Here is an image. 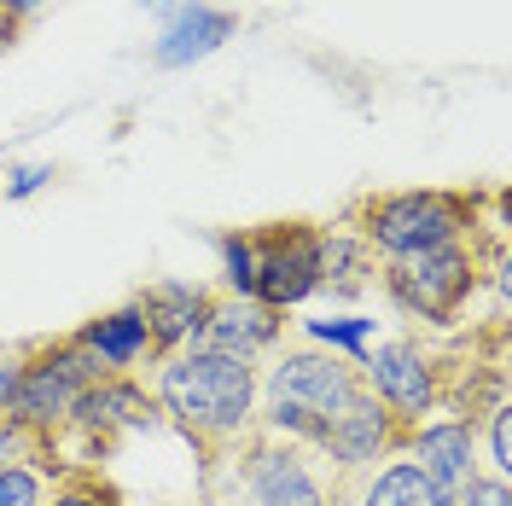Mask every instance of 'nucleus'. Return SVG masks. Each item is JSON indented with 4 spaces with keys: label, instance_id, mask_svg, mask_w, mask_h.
Masks as SVG:
<instances>
[{
    "label": "nucleus",
    "instance_id": "nucleus-21",
    "mask_svg": "<svg viewBox=\"0 0 512 506\" xmlns=\"http://www.w3.org/2000/svg\"><path fill=\"white\" fill-rule=\"evenodd\" d=\"M41 506H123V495H117L99 472H88V466H64Z\"/></svg>",
    "mask_w": 512,
    "mask_h": 506
},
{
    "label": "nucleus",
    "instance_id": "nucleus-9",
    "mask_svg": "<svg viewBox=\"0 0 512 506\" xmlns=\"http://www.w3.org/2000/svg\"><path fill=\"white\" fill-rule=\"evenodd\" d=\"M152 425H163V419H158V408H152L146 373H105V379H94L88 396L76 402L70 431L53 443V454H64V448L76 443L82 460H94V454L117 448L123 437H134V431H152ZM82 460H76V466H82Z\"/></svg>",
    "mask_w": 512,
    "mask_h": 506
},
{
    "label": "nucleus",
    "instance_id": "nucleus-18",
    "mask_svg": "<svg viewBox=\"0 0 512 506\" xmlns=\"http://www.w3.org/2000/svg\"><path fill=\"white\" fill-rule=\"evenodd\" d=\"M373 338H384L373 315H320V320H303V344L326 349V355H344L350 367H361V355L373 349Z\"/></svg>",
    "mask_w": 512,
    "mask_h": 506
},
{
    "label": "nucleus",
    "instance_id": "nucleus-19",
    "mask_svg": "<svg viewBox=\"0 0 512 506\" xmlns=\"http://www.w3.org/2000/svg\"><path fill=\"white\" fill-rule=\"evenodd\" d=\"M216 291L227 297H251L256 291V239L251 227H227L216 239Z\"/></svg>",
    "mask_w": 512,
    "mask_h": 506
},
{
    "label": "nucleus",
    "instance_id": "nucleus-24",
    "mask_svg": "<svg viewBox=\"0 0 512 506\" xmlns=\"http://www.w3.org/2000/svg\"><path fill=\"white\" fill-rule=\"evenodd\" d=\"M454 506H512V477L478 472V477H472V489H466Z\"/></svg>",
    "mask_w": 512,
    "mask_h": 506
},
{
    "label": "nucleus",
    "instance_id": "nucleus-3",
    "mask_svg": "<svg viewBox=\"0 0 512 506\" xmlns=\"http://www.w3.org/2000/svg\"><path fill=\"white\" fill-rule=\"evenodd\" d=\"M361 396V373L344 355H326L315 344H280L262 361L256 384V431L315 448V437Z\"/></svg>",
    "mask_w": 512,
    "mask_h": 506
},
{
    "label": "nucleus",
    "instance_id": "nucleus-28",
    "mask_svg": "<svg viewBox=\"0 0 512 506\" xmlns=\"http://www.w3.org/2000/svg\"><path fill=\"white\" fill-rule=\"evenodd\" d=\"M140 6H152V12H169V6H175V0H140Z\"/></svg>",
    "mask_w": 512,
    "mask_h": 506
},
{
    "label": "nucleus",
    "instance_id": "nucleus-26",
    "mask_svg": "<svg viewBox=\"0 0 512 506\" xmlns=\"http://www.w3.org/2000/svg\"><path fill=\"white\" fill-rule=\"evenodd\" d=\"M41 6H47V0H0V12H12V18H18V24H24V18H30V12H41Z\"/></svg>",
    "mask_w": 512,
    "mask_h": 506
},
{
    "label": "nucleus",
    "instance_id": "nucleus-11",
    "mask_svg": "<svg viewBox=\"0 0 512 506\" xmlns=\"http://www.w3.org/2000/svg\"><path fill=\"white\" fill-rule=\"evenodd\" d=\"M402 437H408V425H402L396 413H384L379 402L361 390L350 408L315 437V460L332 472V483H350V477L373 472L379 460L402 454Z\"/></svg>",
    "mask_w": 512,
    "mask_h": 506
},
{
    "label": "nucleus",
    "instance_id": "nucleus-12",
    "mask_svg": "<svg viewBox=\"0 0 512 506\" xmlns=\"http://www.w3.org/2000/svg\"><path fill=\"white\" fill-rule=\"evenodd\" d=\"M204 349H222L233 361H251L262 367L274 349L286 344V315L280 309H268V303H256V297H227L216 291L210 297V315H204Z\"/></svg>",
    "mask_w": 512,
    "mask_h": 506
},
{
    "label": "nucleus",
    "instance_id": "nucleus-25",
    "mask_svg": "<svg viewBox=\"0 0 512 506\" xmlns=\"http://www.w3.org/2000/svg\"><path fill=\"white\" fill-rule=\"evenodd\" d=\"M18 379H24V344L0 349V419L12 413V396H18Z\"/></svg>",
    "mask_w": 512,
    "mask_h": 506
},
{
    "label": "nucleus",
    "instance_id": "nucleus-15",
    "mask_svg": "<svg viewBox=\"0 0 512 506\" xmlns=\"http://www.w3.org/2000/svg\"><path fill=\"white\" fill-rule=\"evenodd\" d=\"M70 344L82 349L99 373H146L158 361L152 355V332H146V320L134 309V297L117 303V309H105V315H94V320H82L70 332Z\"/></svg>",
    "mask_w": 512,
    "mask_h": 506
},
{
    "label": "nucleus",
    "instance_id": "nucleus-17",
    "mask_svg": "<svg viewBox=\"0 0 512 506\" xmlns=\"http://www.w3.org/2000/svg\"><path fill=\"white\" fill-rule=\"evenodd\" d=\"M338 506H431V489L408 454H390L373 472L350 477V489L338 483Z\"/></svg>",
    "mask_w": 512,
    "mask_h": 506
},
{
    "label": "nucleus",
    "instance_id": "nucleus-4",
    "mask_svg": "<svg viewBox=\"0 0 512 506\" xmlns=\"http://www.w3.org/2000/svg\"><path fill=\"white\" fill-rule=\"evenodd\" d=\"M350 233L367 251L390 262V256L437 251V245H460L483 233V198L454 187H402V192H367L350 210ZM501 233V227H489Z\"/></svg>",
    "mask_w": 512,
    "mask_h": 506
},
{
    "label": "nucleus",
    "instance_id": "nucleus-20",
    "mask_svg": "<svg viewBox=\"0 0 512 506\" xmlns=\"http://www.w3.org/2000/svg\"><path fill=\"white\" fill-rule=\"evenodd\" d=\"M59 472H64L59 454H41V460H12V466H0V506H41Z\"/></svg>",
    "mask_w": 512,
    "mask_h": 506
},
{
    "label": "nucleus",
    "instance_id": "nucleus-16",
    "mask_svg": "<svg viewBox=\"0 0 512 506\" xmlns=\"http://www.w3.org/2000/svg\"><path fill=\"white\" fill-rule=\"evenodd\" d=\"M379 285V256L355 239L350 227H326V245H320V297L332 303H350L361 291Z\"/></svg>",
    "mask_w": 512,
    "mask_h": 506
},
{
    "label": "nucleus",
    "instance_id": "nucleus-5",
    "mask_svg": "<svg viewBox=\"0 0 512 506\" xmlns=\"http://www.w3.org/2000/svg\"><path fill=\"white\" fill-rule=\"evenodd\" d=\"M210 506H338V483L315 448L251 431L210 454Z\"/></svg>",
    "mask_w": 512,
    "mask_h": 506
},
{
    "label": "nucleus",
    "instance_id": "nucleus-2",
    "mask_svg": "<svg viewBox=\"0 0 512 506\" xmlns=\"http://www.w3.org/2000/svg\"><path fill=\"white\" fill-rule=\"evenodd\" d=\"M507 285V262H501V233H478L460 245H437V251L390 256L379 262V291L402 320H414L425 332H448L472 315L483 285Z\"/></svg>",
    "mask_w": 512,
    "mask_h": 506
},
{
    "label": "nucleus",
    "instance_id": "nucleus-13",
    "mask_svg": "<svg viewBox=\"0 0 512 506\" xmlns=\"http://www.w3.org/2000/svg\"><path fill=\"white\" fill-rule=\"evenodd\" d=\"M216 285L204 280H152L134 291V309L152 332V355H175L204 338V315H210Z\"/></svg>",
    "mask_w": 512,
    "mask_h": 506
},
{
    "label": "nucleus",
    "instance_id": "nucleus-14",
    "mask_svg": "<svg viewBox=\"0 0 512 506\" xmlns=\"http://www.w3.org/2000/svg\"><path fill=\"white\" fill-rule=\"evenodd\" d=\"M233 35H239V12H227L216 0H175L158 24L152 64H158V70H187V64L222 53Z\"/></svg>",
    "mask_w": 512,
    "mask_h": 506
},
{
    "label": "nucleus",
    "instance_id": "nucleus-6",
    "mask_svg": "<svg viewBox=\"0 0 512 506\" xmlns=\"http://www.w3.org/2000/svg\"><path fill=\"white\" fill-rule=\"evenodd\" d=\"M105 379L94 361L70 338H35L24 344V379H18V396H12V425H24L41 448H53L70 431V413L88 396V384Z\"/></svg>",
    "mask_w": 512,
    "mask_h": 506
},
{
    "label": "nucleus",
    "instance_id": "nucleus-8",
    "mask_svg": "<svg viewBox=\"0 0 512 506\" xmlns=\"http://www.w3.org/2000/svg\"><path fill=\"white\" fill-rule=\"evenodd\" d=\"M256 239V303L297 315L303 303L320 297V245H326V227L315 222H268L251 227Z\"/></svg>",
    "mask_w": 512,
    "mask_h": 506
},
{
    "label": "nucleus",
    "instance_id": "nucleus-27",
    "mask_svg": "<svg viewBox=\"0 0 512 506\" xmlns=\"http://www.w3.org/2000/svg\"><path fill=\"white\" fill-rule=\"evenodd\" d=\"M18 30H24V24H18V18H12V12H0V53H6V47H12V41H18Z\"/></svg>",
    "mask_w": 512,
    "mask_h": 506
},
{
    "label": "nucleus",
    "instance_id": "nucleus-23",
    "mask_svg": "<svg viewBox=\"0 0 512 506\" xmlns=\"http://www.w3.org/2000/svg\"><path fill=\"white\" fill-rule=\"evenodd\" d=\"M53 181H59V169H53V163H12V169L0 175V198L24 204V198H35V192H47Z\"/></svg>",
    "mask_w": 512,
    "mask_h": 506
},
{
    "label": "nucleus",
    "instance_id": "nucleus-22",
    "mask_svg": "<svg viewBox=\"0 0 512 506\" xmlns=\"http://www.w3.org/2000/svg\"><path fill=\"white\" fill-rule=\"evenodd\" d=\"M472 431H478L483 472H495V477H512V408H507V402H495V408H483Z\"/></svg>",
    "mask_w": 512,
    "mask_h": 506
},
{
    "label": "nucleus",
    "instance_id": "nucleus-7",
    "mask_svg": "<svg viewBox=\"0 0 512 506\" xmlns=\"http://www.w3.org/2000/svg\"><path fill=\"white\" fill-rule=\"evenodd\" d=\"M355 373H361V390L384 413H396L402 425H419V419L448 408V355L431 349L425 338H414V332L373 338V349L361 355Z\"/></svg>",
    "mask_w": 512,
    "mask_h": 506
},
{
    "label": "nucleus",
    "instance_id": "nucleus-1",
    "mask_svg": "<svg viewBox=\"0 0 512 506\" xmlns=\"http://www.w3.org/2000/svg\"><path fill=\"white\" fill-rule=\"evenodd\" d=\"M256 384H262V367L204 344L158 355L146 367V390H152L158 419L204 454H222L256 431Z\"/></svg>",
    "mask_w": 512,
    "mask_h": 506
},
{
    "label": "nucleus",
    "instance_id": "nucleus-10",
    "mask_svg": "<svg viewBox=\"0 0 512 506\" xmlns=\"http://www.w3.org/2000/svg\"><path fill=\"white\" fill-rule=\"evenodd\" d=\"M402 454H408L414 472L425 477L431 506H454L466 489H472V477L483 472L478 431H472V419H460V413H431V419L408 425Z\"/></svg>",
    "mask_w": 512,
    "mask_h": 506
}]
</instances>
